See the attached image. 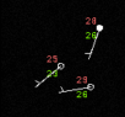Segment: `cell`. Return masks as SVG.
Listing matches in <instances>:
<instances>
[{
	"instance_id": "6da1fadb",
	"label": "cell",
	"mask_w": 125,
	"mask_h": 117,
	"mask_svg": "<svg viewBox=\"0 0 125 117\" xmlns=\"http://www.w3.org/2000/svg\"><path fill=\"white\" fill-rule=\"evenodd\" d=\"M88 83V78L87 77H77L76 78V84L77 85H86Z\"/></svg>"
},
{
	"instance_id": "7a4b0ae2",
	"label": "cell",
	"mask_w": 125,
	"mask_h": 117,
	"mask_svg": "<svg viewBox=\"0 0 125 117\" xmlns=\"http://www.w3.org/2000/svg\"><path fill=\"white\" fill-rule=\"evenodd\" d=\"M88 96V94H87V91H85V90H80V91H77V94H76V97L77 99H85V97H87Z\"/></svg>"
},
{
	"instance_id": "3957f363",
	"label": "cell",
	"mask_w": 125,
	"mask_h": 117,
	"mask_svg": "<svg viewBox=\"0 0 125 117\" xmlns=\"http://www.w3.org/2000/svg\"><path fill=\"white\" fill-rule=\"evenodd\" d=\"M58 61H59V58L56 55H49L48 59H47L48 63H58Z\"/></svg>"
},
{
	"instance_id": "277c9868",
	"label": "cell",
	"mask_w": 125,
	"mask_h": 117,
	"mask_svg": "<svg viewBox=\"0 0 125 117\" xmlns=\"http://www.w3.org/2000/svg\"><path fill=\"white\" fill-rule=\"evenodd\" d=\"M102 28H103L102 25H98V26H97V31H102Z\"/></svg>"
},
{
	"instance_id": "5b68a950",
	"label": "cell",
	"mask_w": 125,
	"mask_h": 117,
	"mask_svg": "<svg viewBox=\"0 0 125 117\" xmlns=\"http://www.w3.org/2000/svg\"><path fill=\"white\" fill-rule=\"evenodd\" d=\"M88 89H90V90H92V89H93V85H92V84H91V85H88Z\"/></svg>"
}]
</instances>
